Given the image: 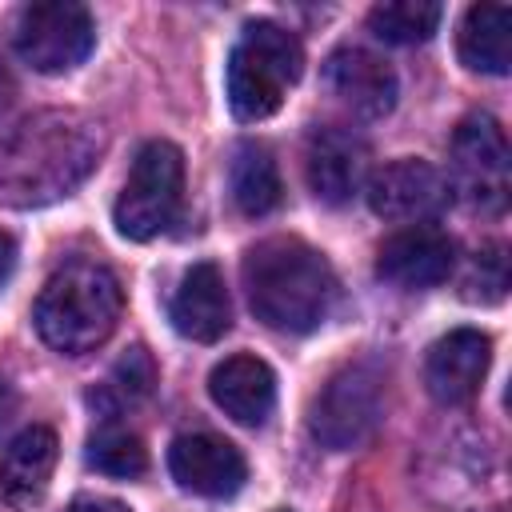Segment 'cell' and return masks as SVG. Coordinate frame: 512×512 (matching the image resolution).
Wrapping results in <instances>:
<instances>
[{"label":"cell","mask_w":512,"mask_h":512,"mask_svg":"<svg viewBox=\"0 0 512 512\" xmlns=\"http://www.w3.org/2000/svg\"><path fill=\"white\" fill-rule=\"evenodd\" d=\"M168 316H172V328L196 344H212L228 332V324H232L228 288L212 260H200L184 272V280L168 304Z\"/></svg>","instance_id":"15"},{"label":"cell","mask_w":512,"mask_h":512,"mask_svg":"<svg viewBox=\"0 0 512 512\" xmlns=\"http://www.w3.org/2000/svg\"><path fill=\"white\" fill-rule=\"evenodd\" d=\"M456 52L468 72L504 76L512 64V8L508 4H472L460 20Z\"/></svg>","instance_id":"17"},{"label":"cell","mask_w":512,"mask_h":512,"mask_svg":"<svg viewBox=\"0 0 512 512\" xmlns=\"http://www.w3.org/2000/svg\"><path fill=\"white\" fill-rule=\"evenodd\" d=\"M208 392L216 400V408H224V416H232L236 424H264L276 408V376L264 360L240 352V356H228L212 368L208 376Z\"/></svg>","instance_id":"16"},{"label":"cell","mask_w":512,"mask_h":512,"mask_svg":"<svg viewBox=\"0 0 512 512\" xmlns=\"http://www.w3.org/2000/svg\"><path fill=\"white\" fill-rule=\"evenodd\" d=\"M368 208L392 224H428L448 204V180L436 164L400 156L364 180Z\"/></svg>","instance_id":"9"},{"label":"cell","mask_w":512,"mask_h":512,"mask_svg":"<svg viewBox=\"0 0 512 512\" xmlns=\"http://www.w3.org/2000/svg\"><path fill=\"white\" fill-rule=\"evenodd\" d=\"M88 464L96 472H104V476L128 480V476H140L148 468V452H144V444H140L136 432H128L120 424H104L88 440Z\"/></svg>","instance_id":"21"},{"label":"cell","mask_w":512,"mask_h":512,"mask_svg":"<svg viewBox=\"0 0 512 512\" xmlns=\"http://www.w3.org/2000/svg\"><path fill=\"white\" fill-rule=\"evenodd\" d=\"M12 268H16V244L8 232H0V284L12 276Z\"/></svg>","instance_id":"25"},{"label":"cell","mask_w":512,"mask_h":512,"mask_svg":"<svg viewBox=\"0 0 512 512\" xmlns=\"http://www.w3.org/2000/svg\"><path fill=\"white\" fill-rule=\"evenodd\" d=\"M280 512H288V508H280Z\"/></svg>","instance_id":"28"},{"label":"cell","mask_w":512,"mask_h":512,"mask_svg":"<svg viewBox=\"0 0 512 512\" xmlns=\"http://www.w3.org/2000/svg\"><path fill=\"white\" fill-rule=\"evenodd\" d=\"M12 100H16V84H12V72L4 68V60H0V116L12 108Z\"/></svg>","instance_id":"26"},{"label":"cell","mask_w":512,"mask_h":512,"mask_svg":"<svg viewBox=\"0 0 512 512\" xmlns=\"http://www.w3.org/2000/svg\"><path fill=\"white\" fill-rule=\"evenodd\" d=\"M228 188L244 216H268L280 204V172L264 144L244 140L228 164Z\"/></svg>","instance_id":"19"},{"label":"cell","mask_w":512,"mask_h":512,"mask_svg":"<svg viewBox=\"0 0 512 512\" xmlns=\"http://www.w3.org/2000/svg\"><path fill=\"white\" fill-rule=\"evenodd\" d=\"M492 360V340L480 328H452L424 356V384L440 404H464L476 396Z\"/></svg>","instance_id":"14"},{"label":"cell","mask_w":512,"mask_h":512,"mask_svg":"<svg viewBox=\"0 0 512 512\" xmlns=\"http://www.w3.org/2000/svg\"><path fill=\"white\" fill-rule=\"evenodd\" d=\"M168 472L172 480L192 492V496H208V500H224L232 492H240L248 464L240 456L236 444L212 436V432H192V436H176L168 448Z\"/></svg>","instance_id":"12"},{"label":"cell","mask_w":512,"mask_h":512,"mask_svg":"<svg viewBox=\"0 0 512 512\" xmlns=\"http://www.w3.org/2000/svg\"><path fill=\"white\" fill-rule=\"evenodd\" d=\"M244 292L256 312L276 332H312L336 308V272L332 264L296 236H268L248 248L244 264Z\"/></svg>","instance_id":"2"},{"label":"cell","mask_w":512,"mask_h":512,"mask_svg":"<svg viewBox=\"0 0 512 512\" xmlns=\"http://www.w3.org/2000/svg\"><path fill=\"white\" fill-rule=\"evenodd\" d=\"M148 388H152V360L144 356V348H132L112 372V392L120 400H140L148 396Z\"/></svg>","instance_id":"23"},{"label":"cell","mask_w":512,"mask_h":512,"mask_svg":"<svg viewBox=\"0 0 512 512\" xmlns=\"http://www.w3.org/2000/svg\"><path fill=\"white\" fill-rule=\"evenodd\" d=\"M56 456H60V444H56L52 428L32 424V428L16 432L8 440V448L0 452V488L12 500H36L52 480Z\"/></svg>","instance_id":"18"},{"label":"cell","mask_w":512,"mask_h":512,"mask_svg":"<svg viewBox=\"0 0 512 512\" xmlns=\"http://www.w3.org/2000/svg\"><path fill=\"white\" fill-rule=\"evenodd\" d=\"M452 264H456V244L436 224H408L392 232L376 252V276L404 292L444 284Z\"/></svg>","instance_id":"10"},{"label":"cell","mask_w":512,"mask_h":512,"mask_svg":"<svg viewBox=\"0 0 512 512\" xmlns=\"http://www.w3.org/2000/svg\"><path fill=\"white\" fill-rule=\"evenodd\" d=\"M100 132L76 112H40L0 140V204L36 208L68 196L96 164Z\"/></svg>","instance_id":"1"},{"label":"cell","mask_w":512,"mask_h":512,"mask_svg":"<svg viewBox=\"0 0 512 512\" xmlns=\"http://www.w3.org/2000/svg\"><path fill=\"white\" fill-rule=\"evenodd\" d=\"M440 16L436 0H384L368 12V28L388 44H424L440 28Z\"/></svg>","instance_id":"20"},{"label":"cell","mask_w":512,"mask_h":512,"mask_svg":"<svg viewBox=\"0 0 512 512\" xmlns=\"http://www.w3.org/2000/svg\"><path fill=\"white\" fill-rule=\"evenodd\" d=\"M304 176L320 204H348L368 180V144L352 128H316L304 152Z\"/></svg>","instance_id":"11"},{"label":"cell","mask_w":512,"mask_h":512,"mask_svg":"<svg viewBox=\"0 0 512 512\" xmlns=\"http://www.w3.org/2000/svg\"><path fill=\"white\" fill-rule=\"evenodd\" d=\"M124 296L116 276L104 264L92 260H72L60 272L48 276L32 304V324L40 340L64 356H80L100 348L116 320H120Z\"/></svg>","instance_id":"3"},{"label":"cell","mask_w":512,"mask_h":512,"mask_svg":"<svg viewBox=\"0 0 512 512\" xmlns=\"http://www.w3.org/2000/svg\"><path fill=\"white\" fill-rule=\"evenodd\" d=\"M300 72H304V48L288 28L272 20L244 24L224 76L232 116L248 124L272 116L284 104V92L300 80Z\"/></svg>","instance_id":"4"},{"label":"cell","mask_w":512,"mask_h":512,"mask_svg":"<svg viewBox=\"0 0 512 512\" xmlns=\"http://www.w3.org/2000/svg\"><path fill=\"white\" fill-rule=\"evenodd\" d=\"M16 412V388L0 376V424H8V416Z\"/></svg>","instance_id":"27"},{"label":"cell","mask_w":512,"mask_h":512,"mask_svg":"<svg viewBox=\"0 0 512 512\" xmlns=\"http://www.w3.org/2000/svg\"><path fill=\"white\" fill-rule=\"evenodd\" d=\"M444 180L448 192H456L480 216H500L508 208V140L488 112H472L456 124Z\"/></svg>","instance_id":"6"},{"label":"cell","mask_w":512,"mask_h":512,"mask_svg":"<svg viewBox=\"0 0 512 512\" xmlns=\"http://www.w3.org/2000/svg\"><path fill=\"white\" fill-rule=\"evenodd\" d=\"M324 84L352 116H364V120L388 116L400 96V84H396V72L388 68V60H380L368 48H352V44L336 48L328 56Z\"/></svg>","instance_id":"13"},{"label":"cell","mask_w":512,"mask_h":512,"mask_svg":"<svg viewBox=\"0 0 512 512\" xmlns=\"http://www.w3.org/2000/svg\"><path fill=\"white\" fill-rule=\"evenodd\" d=\"M180 196H184V156L176 144L168 140H148L136 152V164L116 196L112 220L116 232L128 240H152L160 236L176 212H180Z\"/></svg>","instance_id":"5"},{"label":"cell","mask_w":512,"mask_h":512,"mask_svg":"<svg viewBox=\"0 0 512 512\" xmlns=\"http://www.w3.org/2000/svg\"><path fill=\"white\" fill-rule=\"evenodd\" d=\"M68 512H128L120 500H104V496H84V500H76Z\"/></svg>","instance_id":"24"},{"label":"cell","mask_w":512,"mask_h":512,"mask_svg":"<svg viewBox=\"0 0 512 512\" xmlns=\"http://www.w3.org/2000/svg\"><path fill=\"white\" fill-rule=\"evenodd\" d=\"M508 292V256L504 248H484L472 256L468 272H464V296L480 300V304H496Z\"/></svg>","instance_id":"22"},{"label":"cell","mask_w":512,"mask_h":512,"mask_svg":"<svg viewBox=\"0 0 512 512\" xmlns=\"http://www.w3.org/2000/svg\"><path fill=\"white\" fill-rule=\"evenodd\" d=\"M380 416H384V376L376 364L356 360V364H344L316 392L308 408V428L324 448L348 452L376 432Z\"/></svg>","instance_id":"7"},{"label":"cell","mask_w":512,"mask_h":512,"mask_svg":"<svg viewBox=\"0 0 512 512\" xmlns=\"http://www.w3.org/2000/svg\"><path fill=\"white\" fill-rule=\"evenodd\" d=\"M96 48V24L84 4L44 0L28 4L16 20V52L32 72L60 76L88 60Z\"/></svg>","instance_id":"8"}]
</instances>
